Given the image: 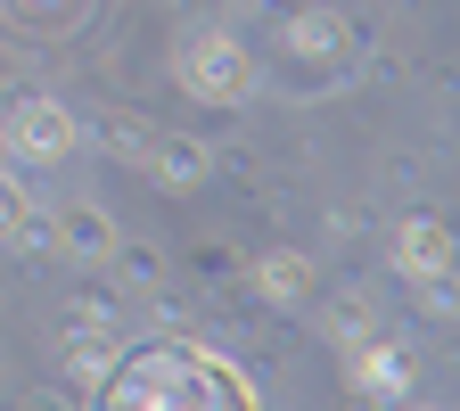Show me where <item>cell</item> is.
Segmentation results:
<instances>
[{
  "mask_svg": "<svg viewBox=\"0 0 460 411\" xmlns=\"http://www.w3.org/2000/svg\"><path fill=\"white\" fill-rule=\"evenodd\" d=\"M402 255H411L420 272H436V264H444V230H436V222H411V247H402Z\"/></svg>",
  "mask_w": 460,
  "mask_h": 411,
  "instance_id": "7a4b0ae2",
  "label": "cell"
},
{
  "mask_svg": "<svg viewBox=\"0 0 460 411\" xmlns=\"http://www.w3.org/2000/svg\"><path fill=\"white\" fill-rule=\"evenodd\" d=\"M17 140H25L33 156H58V148L75 140V124H66V115H58L49 99H25V107H17Z\"/></svg>",
  "mask_w": 460,
  "mask_h": 411,
  "instance_id": "6da1fadb",
  "label": "cell"
}]
</instances>
